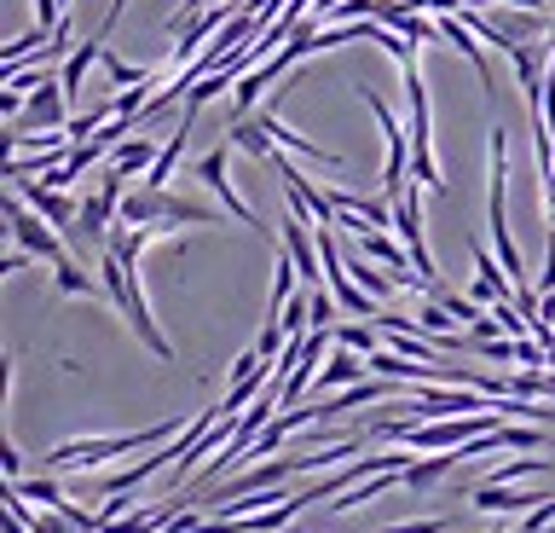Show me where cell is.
I'll list each match as a JSON object with an SVG mask.
<instances>
[{"instance_id": "obj_1", "label": "cell", "mask_w": 555, "mask_h": 533, "mask_svg": "<svg viewBox=\"0 0 555 533\" xmlns=\"http://www.w3.org/2000/svg\"><path fill=\"white\" fill-rule=\"evenodd\" d=\"M180 429L173 423H156V429H139V435H81V441H59L52 453H41V470L64 475V470H99L111 458H128V453H145V446H168Z\"/></svg>"}, {"instance_id": "obj_2", "label": "cell", "mask_w": 555, "mask_h": 533, "mask_svg": "<svg viewBox=\"0 0 555 533\" xmlns=\"http://www.w3.org/2000/svg\"><path fill=\"white\" fill-rule=\"evenodd\" d=\"M405 93H411V180L428 192H446V175L434 163V105H428V81L416 64H405Z\"/></svg>"}, {"instance_id": "obj_3", "label": "cell", "mask_w": 555, "mask_h": 533, "mask_svg": "<svg viewBox=\"0 0 555 533\" xmlns=\"http://www.w3.org/2000/svg\"><path fill=\"white\" fill-rule=\"evenodd\" d=\"M7 232H12V238H17V244H24L29 255H41V262H52V267H59V262H69V250H64V232L52 227V220H47L41 210H29V203H24V192H12V198H7Z\"/></svg>"}, {"instance_id": "obj_4", "label": "cell", "mask_w": 555, "mask_h": 533, "mask_svg": "<svg viewBox=\"0 0 555 533\" xmlns=\"http://www.w3.org/2000/svg\"><path fill=\"white\" fill-rule=\"evenodd\" d=\"M359 99L371 105L376 128H382V140H388V168H382V192L399 198V192H405V180H411V145H405V128L393 123V111L382 105V93H376V88H359Z\"/></svg>"}, {"instance_id": "obj_5", "label": "cell", "mask_w": 555, "mask_h": 533, "mask_svg": "<svg viewBox=\"0 0 555 533\" xmlns=\"http://www.w3.org/2000/svg\"><path fill=\"white\" fill-rule=\"evenodd\" d=\"M423 192L428 186L405 180V192L393 198V227H399V238H405V250H411V267L423 272V279H434V255L423 244Z\"/></svg>"}, {"instance_id": "obj_6", "label": "cell", "mask_w": 555, "mask_h": 533, "mask_svg": "<svg viewBox=\"0 0 555 533\" xmlns=\"http://www.w3.org/2000/svg\"><path fill=\"white\" fill-rule=\"evenodd\" d=\"M121 180H128L121 168H104V186L81 203V220H76L81 238H93V244L111 238V220H121Z\"/></svg>"}, {"instance_id": "obj_7", "label": "cell", "mask_w": 555, "mask_h": 533, "mask_svg": "<svg viewBox=\"0 0 555 533\" xmlns=\"http://www.w3.org/2000/svg\"><path fill=\"white\" fill-rule=\"evenodd\" d=\"M69 93H64V81L59 76H47L41 88L29 93V105H24V116L12 123V134H35V128H69Z\"/></svg>"}, {"instance_id": "obj_8", "label": "cell", "mask_w": 555, "mask_h": 533, "mask_svg": "<svg viewBox=\"0 0 555 533\" xmlns=\"http://www.w3.org/2000/svg\"><path fill=\"white\" fill-rule=\"evenodd\" d=\"M197 180L208 186V192H220V203H225V210H232V215L243 220V227L267 232V220H255V210L237 198V186H232V151H225V145H215V151H208V157L197 163Z\"/></svg>"}, {"instance_id": "obj_9", "label": "cell", "mask_w": 555, "mask_h": 533, "mask_svg": "<svg viewBox=\"0 0 555 533\" xmlns=\"http://www.w3.org/2000/svg\"><path fill=\"white\" fill-rule=\"evenodd\" d=\"M440 41H451V47H457V53H463L468 64H475V76H480V88H486V93H498V81H492V64H486L480 41H475V29L463 24V12H446V18H440Z\"/></svg>"}, {"instance_id": "obj_10", "label": "cell", "mask_w": 555, "mask_h": 533, "mask_svg": "<svg viewBox=\"0 0 555 533\" xmlns=\"http://www.w3.org/2000/svg\"><path fill=\"white\" fill-rule=\"evenodd\" d=\"M393 481H405V470H376V475H364L359 487H347V493H336V498H330V510H336V516H347V510L371 505V498H382V493L393 487Z\"/></svg>"}, {"instance_id": "obj_11", "label": "cell", "mask_w": 555, "mask_h": 533, "mask_svg": "<svg viewBox=\"0 0 555 533\" xmlns=\"http://www.w3.org/2000/svg\"><path fill=\"white\" fill-rule=\"evenodd\" d=\"M104 59V36H87L81 47H76V53H69L64 59V71H59V81H64V93H69V105H76V99H81V76L87 71H93V64Z\"/></svg>"}, {"instance_id": "obj_12", "label": "cell", "mask_w": 555, "mask_h": 533, "mask_svg": "<svg viewBox=\"0 0 555 533\" xmlns=\"http://www.w3.org/2000/svg\"><path fill=\"white\" fill-rule=\"evenodd\" d=\"M151 163H156V145L139 140V134H128V140L111 151V168H121V175H151Z\"/></svg>"}, {"instance_id": "obj_13", "label": "cell", "mask_w": 555, "mask_h": 533, "mask_svg": "<svg viewBox=\"0 0 555 533\" xmlns=\"http://www.w3.org/2000/svg\"><path fill=\"white\" fill-rule=\"evenodd\" d=\"M52 284H59V296H87V290H93V279H87L76 262H59V267H52Z\"/></svg>"}, {"instance_id": "obj_14", "label": "cell", "mask_w": 555, "mask_h": 533, "mask_svg": "<svg viewBox=\"0 0 555 533\" xmlns=\"http://www.w3.org/2000/svg\"><path fill=\"white\" fill-rule=\"evenodd\" d=\"M336 342H341V348H353V354H376L382 348L376 331H364V325H336Z\"/></svg>"}, {"instance_id": "obj_15", "label": "cell", "mask_w": 555, "mask_h": 533, "mask_svg": "<svg viewBox=\"0 0 555 533\" xmlns=\"http://www.w3.org/2000/svg\"><path fill=\"white\" fill-rule=\"evenodd\" d=\"M376 533H451L446 516H416V522H393V528H376Z\"/></svg>"}, {"instance_id": "obj_16", "label": "cell", "mask_w": 555, "mask_h": 533, "mask_svg": "<svg viewBox=\"0 0 555 533\" xmlns=\"http://www.w3.org/2000/svg\"><path fill=\"white\" fill-rule=\"evenodd\" d=\"M104 71H111V81H121V88H133V81L151 76L145 64H121V59H111V53H104Z\"/></svg>"}, {"instance_id": "obj_17", "label": "cell", "mask_w": 555, "mask_h": 533, "mask_svg": "<svg viewBox=\"0 0 555 533\" xmlns=\"http://www.w3.org/2000/svg\"><path fill=\"white\" fill-rule=\"evenodd\" d=\"M0 464H7V481H24V453L7 441V453H0Z\"/></svg>"}, {"instance_id": "obj_18", "label": "cell", "mask_w": 555, "mask_h": 533, "mask_svg": "<svg viewBox=\"0 0 555 533\" xmlns=\"http://www.w3.org/2000/svg\"><path fill=\"white\" fill-rule=\"evenodd\" d=\"M121 12H128V0H111V12H104V24H99V36H111V24L121 18Z\"/></svg>"}, {"instance_id": "obj_19", "label": "cell", "mask_w": 555, "mask_h": 533, "mask_svg": "<svg viewBox=\"0 0 555 533\" xmlns=\"http://www.w3.org/2000/svg\"><path fill=\"white\" fill-rule=\"evenodd\" d=\"M515 12H544V0H509Z\"/></svg>"}]
</instances>
